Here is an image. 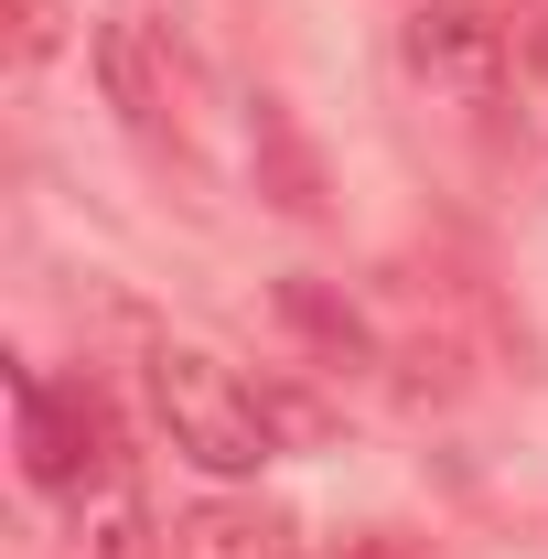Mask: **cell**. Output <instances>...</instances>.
I'll list each match as a JSON object with an SVG mask.
<instances>
[{"mask_svg":"<svg viewBox=\"0 0 548 559\" xmlns=\"http://www.w3.org/2000/svg\"><path fill=\"white\" fill-rule=\"evenodd\" d=\"M151 419H162V441L183 452V463H205V474H259L279 452L270 409H259V388L205 345H151Z\"/></svg>","mask_w":548,"mask_h":559,"instance_id":"cell-1","label":"cell"},{"mask_svg":"<svg viewBox=\"0 0 548 559\" xmlns=\"http://www.w3.org/2000/svg\"><path fill=\"white\" fill-rule=\"evenodd\" d=\"M11 419H22V474H33V495L75 506V495L119 485V419H108L97 388L11 366Z\"/></svg>","mask_w":548,"mask_h":559,"instance_id":"cell-2","label":"cell"},{"mask_svg":"<svg viewBox=\"0 0 548 559\" xmlns=\"http://www.w3.org/2000/svg\"><path fill=\"white\" fill-rule=\"evenodd\" d=\"M398 66L430 86V108L484 119V108H505V86H516V33H505L495 11H474V0H419L409 22H398Z\"/></svg>","mask_w":548,"mask_h":559,"instance_id":"cell-3","label":"cell"},{"mask_svg":"<svg viewBox=\"0 0 548 559\" xmlns=\"http://www.w3.org/2000/svg\"><path fill=\"white\" fill-rule=\"evenodd\" d=\"M97 86H108V108H119L140 140H183V55H172L140 11H108V22H97Z\"/></svg>","mask_w":548,"mask_h":559,"instance_id":"cell-4","label":"cell"},{"mask_svg":"<svg viewBox=\"0 0 548 559\" xmlns=\"http://www.w3.org/2000/svg\"><path fill=\"white\" fill-rule=\"evenodd\" d=\"M172 559H312V549H301V527L279 506H259V495H205V506L172 516Z\"/></svg>","mask_w":548,"mask_h":559,"instance_id":"cell-5","label":"cell"},{"mask_svg":"<svg viewBox=\"0 0 548 559\" xmlns=\"http://www.w3.org/2000/svg\"><path fill=\"white\" fill-rule=\"evenodd\" d=\"M65 527H75V559H140V538H151V516H140L130 474H119V485H97V495H75Z\"/></svg>","mask_w":548,"mask_h":559,"instance_id":"cell-6","label":"cell"},{"mask_svg":"<svg viewBox=\"0 0 548 559\" xmlns=\"http://www.w3.org/2000/svg\"><path fill=\"white\" fill-rule=\"evenodd\" d=\"M65 44V0H11V66H44Z\"/></svg>","mask_w":548,"mask_h":559,"instance_id":"cell-7","label":"cell"},{"mask_svg":"<svg viewBox=\"0 0 548 559\" xmlns=\"http://www.w3.org/2000/svg\"><path fill=\"white\" fill-rule=\"evenodd\" d=\"M334 559H430V549H419V538H398V527H355Z\"/></svg>","mask_w":548,"mask_h":559,"instance_id":"cell-8","label":"cell"},{"mask_svg":"<svg viewBox=\"0 0 548 559\" xmlns=\"http://www.w3.org/2000/svg\"><path fill=\"white\" fill-rule=\"evenodd\" d=\"M527 66L548 75V0H538V11H527Z\"/></svg>","mask_w":548,"mask_h":559,"instance_id":"cell-9","label":"cell"}]
</instances>
